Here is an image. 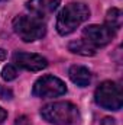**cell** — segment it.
I'll list each match as a JSON object with an SVG mask.
<instances>
[{
  "label": "cell",
  "instance_id": "cell-16",
  "mask_svg": "<svg viewBox=\"0 0 123 125\" xmlns=\"http://www.w3.org/2000/svg\"><path fill=\"white\" fill-rule=\"evenodd\" d=\"M6 57H7V52H6L4 50H1V48H0V61H3Z\"/></svg>",
  "mask_w": 123,
  "mask_h": 125
},
{
  "label": "cell",
  "instance_id": "cell-7",
  "mask_svg": "<svg viewBox=\"0 0 123 125\" xmlns=\"http://www.w3.org/2000/svg\"><path fill=\"white\" fill-rule=\"evenodd\" d=\"M13 62L28 71H41L48 67V60L33 52H16L13 54Z\"/></svg>",
  "mask_w": 123,
  "mask_h": 125
},
{
  "label": "cell",
  "instance_id": "cell-17",
  "mask_svg": "<svg viewBox=\"0 0 123 125\" xmlns=\"http://www.w3.org/2000/svg\"><path fill=\"white\" fill-rule=\"evenodd\" d=\"M0 1H6V0H0Z\"/></svg>",
  "mask_w": 123,
  "mask_h": 125
},
{
  "label": "cell",
  "instance_id": "cell-15",
  "mask_svg": "<svg viewBox=\"0 0 123 125\" xmlns=\"http://www.w3.org/2000/svg\"><path fill=\"white\" fill-rule=\"evenodd\" d=\"M101 125H114V119L113 118H104L101 121Z\"/></svg>",
  "mask_w": 123,
  "mask_h": 125
},
{
  "label": "cell",
  "instance_id": "cell-11",
  "mask_svg": "<svg viewBox=\"0 0 123 125\" xmlns=\"http://www.w3.org/2000/svg\"><path fill=\"white\" fill-rule=\"evenodd\" d=\"M122 22H123V15L122 10L117 7H113L107 12L106 15V26L110 28L112 31H119L122 28Z\"/></svg>",
  "mask_w": 123,
  "mask_h": 125
},
{
  "label": "cell",
  "instance_id": "cell-8",
  "mask_svg": "<svg viewBox=\"0 0 123 125\" xmlns=\"http://www.w3.org/2000/svg\"><path fill=\"white\" fill-rule=\"evenodd\" d=\"M60 3L61 0H29L26 3V7L35 16L42 18V16H48L54 13L57 7L60 6Z\"/></svg>",
  "mask_w": 123,
  "mask_h": 125
},
{
  "label": "cell",
  "instance_id": "cell-10",
  "mask_svg": "<svg viewBox=\"0 0 123 125\" xmlns=\"http://www.w3.org/2000/svg\"><path fill=\"white\" fill-rule=\"evenodd\" d=\"M68 50L74 54H80V55H94L96 54V48L91 44H88L86 39H77L70 42Z\"/></svg>",
  "mask_w": 123,
  "mask_h": 125
},
{
  "label": "cell",
  "instance_id": "cell-6",
  "mask_svg": "<svg viewBox=\"0 0 123 125\" xmlns=\"http://www.w3.org/2000/svg\"><path fill=\"white\" fill-rule=\"evenodd\" d=\"M114 35H116V32L107 28L106 25H90L83 29L84 39L88 44H91L94 48L104 47V45L110 44L113 41Z\"/></svg>",
  "mask_w": 123,
  "mask_h": 125
},
{
  "label": "cell",
  "instance_id": "cell-12",
  "mask_svg": "<svg viewBox=\"0 0 123 125\" xmlns=\"http://www.w3.org/2000/svg\"><path fill=\"white\" fill-rule=\"evenodd\" d=\"M16 77H18V70H16L15 65L7 64V65L3 67V70H1V79H3V80L12 82V80H15Z\"/></svg>",
  "mask_w": 123,
  "mask_h": 125
},
{
  "label": "cell",
  "instance_id": "cell-9",
  "mask_svg": "<svg viewBox=\"0 0 123 125\" xmlns=\"http://www.w3.org/2000/svg\"><path fill=\"white\" fill-rule=\"evenodd\" d=\"M70 79L74 84L80 86V87H86L91 83V71L87 67L83 65H72L70 67Z\"/></svg>",
  "mask_w": 123,
  "mask_h": 125
},
{
  "label": "cell",
  "instance_id": "cell-5",
  "mask_svg": "<svg viewBox=\"0 0 123 125\" xmlns=\"http://www.w3.org/2000/svg\"><path fill=\"white\" fill-rule=\"evenodd\" d=\"M32 93L33 96L42 97V99L57 97V96L67 93V86L61 79L55 76H42L35 82Z\"/></svg>",
  "mask_w": 123,
  "mask_h": 125
},
{
  "label": "cell",
  "instance_id": "cell-14",
  "mask_svg": "<svg viewBox=\"0 0 123 125\" xmlns=\"http://www.w3.org/2000/svg\"><path fill=\"white\" fill-rule=\"evenodd\" d=\"M6 118H7V112H6V111L0 106V124H3Z\"/></svg>",
  "mask_w": 123,
  "mask_h": 125
},
{
  "label": "cell",
  "instance_id": "cell-3",
  "mask_svg": "<svg viewBox=\"0 0 123 125\" xmlns=\"http://www.w3.org/2000/svg\"><path fill=\"white\" fill-rule=\"evenodd\" d=\"M13 31L22 41L33 42L45 36L46 26L42 22V19L38 16L20 15L13 19Z\"/></svg>",
  "mask_w": 123,
  "mask_h": 125
},
{
  "label": "cell",
  "instance_id": "cell-1",
  "mask_svg": "<svg viewBox=\"0 0 123 125\" xmlns=\"http://www.w3.org/2000/svg\"><path fill=\"white\" fill-rule=\"evenodd\" d=\"M88 18H90L88 6L81 1H72L60 12L57 19V31L62 36L70 35Z\"/></svg>",
  "mask_w": 123,
  "mask_h": 125
},
{
  "label": "cell",
  "instance_id": "cell-13",
  "mask_svg": "<svg viewBox=\"0 0 123 125\" xmlns=\"http://www.w3.org/2000/svg\"><path fill=\"white\" fill-rule=\"evenodd\" d=\"M15 125H31V122H29L28 116H25V115H20V116H18V118H16Z\"/></svg>",
  "mask_w": 123,
  "mask_h": 125
},
{
  "label": "cell",
  "instance_id": "cell-2",
  "mask_svg": "<svg viewBox=\"0 0 123 125\" xmlns=\"http://www.w3.org/2000/svg\"><path fill=\"white\" fill-rule=\"evenodd\" d=\"M42 118L54 125H72L78 121V108L71 102H54L41 109Z\"/></svg>",
  "mask_w": 123,
  "mask_h": 125
},
{
  "label": "cell",
  "instance_id": "cell-4",
  "mask_svg": "<svg viewBox=\"0 0 123 125\" xmlns=\"http://www.w3.org/2000/svg\"><path fill=\"white\" fill-rule=\"evenodd\" d=\"M94 100L98 106L107 111H119L123 106L122 87L116 82H103L94 93Z\"/></svg>",
  "mask_w": 123,
  "mask_h": 125
}]
</instances>
